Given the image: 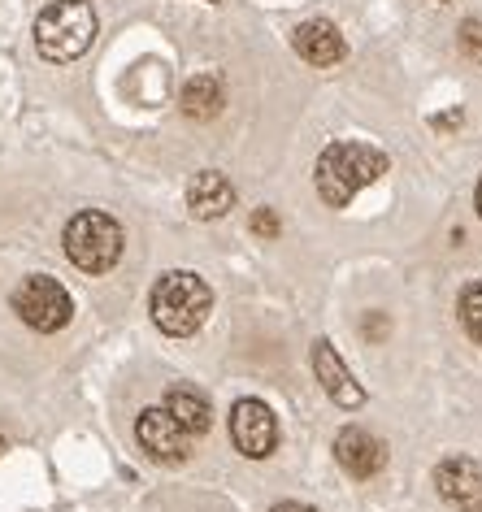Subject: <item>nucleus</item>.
<instances>
[{"label": "nucleus", "mask_w": 482, "mask_h": 512, "mask_svg": "<svg viewBox=\"0 0 482 512\" xmlns=\"http://www.w3.org/2000/svg\"><path fill=\"white\" fill-rule=\"evenodd\" d=\"M383 174H387V157L378 148L357 144V139H335V144L322 148L313 178H317V196L331 209H348L352 196Z\"/></svg>", "instance_id": "1"}, {"label": "nucleus", "mask_w": 482, "mask_h": 512, "mask_svg": "<svg viewBox=\"0 0 482 512\" xmlns=\"http://www.w3.org/2000/svg\"><path fill=\"white\" fill-rule=\"evenodd\" d=\"M148 309H152L157 330H166L174 339H187L205 326V317L213 309V291H209L205 278L192 274V270H170V274L157 278Z\"/></svg>", "instance_id": "2"}, {"label": "nucleus", "mask_w": 482, "mask_h": 512, "mask_svg": "<svg viewBox=\"0 0 482 512\" xmlns=\"http://www.w3.org/2000/svg\"><path fill=\"white\" fill-rule=\"evenodd\" d=\"M96 40V9L92 0H53L35 18V48L44 61H79Z\"/></svg>", "instance_id": "3"}, {"label": "nucleus", "mask_w": 482, "mask_h": 512, "mask_svg": "<svg viewBox=\"0 0 482 512\" xmlns=\"http://www.w3.org/2000/svg\"><path fill=\"white\" fill-rule=\"evenodd\" d=\"M122 243H126L122 226L100 209L74 213L66 226V256L83 274H109L122 261Z\"/></svg>", "instance_id": "4"}, {"label": "nucleus", "mask_w": 482, "mask_h": 512, "mask_svg": "<svg viewBox=\"0 0 482 512\" xmlns=\"http://www.w3.org/2000/svg\"><path fill=\"white\" fill-rule=\"evenodd\" d=\"M14 313H18L31 330H40V335H53V330L70 326L74 304H70V291L61 287L57 278H48V274H31L27 283H22V287L14 291Z\"/></svg>", "instance_id": "5"}, {"label": "nucleus", "mask_w": 482, "mask_h": 512, "mask_svg": "<svg viewBox=\"0 0 482 512\" xmlns=\"http://www.w3.org/2000/svg\"><path fill=\"white\" fill-rule=\"evenodd\" d=\"M135 439L152 460H161V465H183V460L192 456V434H187L166 408H144L135 421Z\"/></svg>", "instance_id": "6"}, {"label": "nucleus", "mask_w": 482, "mask_h": 512, "mask_svg": "<svg viewBox=\"0 0 482 512\" xmlns=\"http://www.w3.org/2000/svg\"><path fill=\"white\" fill-rule=\"evenodd\" d=\"M231 443L248 460H265L278 447V421L265 400H239L231 408Z\"/></svg>", "instance_id": "7"}, {"label": "nucleus", "mask_w": 482, "mask_h": 512, "mask_svg": "<svg viewBox=\"0 0 482 512\" xmlns=\"http://www.w3.org/2000/svg\"><path fill=\"white\" fill-rule=\"evenodd\" d=\"M435 486H439V495L461 512H482V465L478 460H469V456L443 460L435 469Z\"/></svg>", "instance_id": "8"}, {"label": "nucleus", "mask_w": 482, "mask_h": 512, "mask_svg": "<svg viewBox=\"0 0 482 512\" xmlns=\"http://www.w3.org/2000/svg\"><path fill=\"white\" fill-rule=\"evenodd\" d=\"M335 460L344 465L352 478H374L378 469L387 465V447L378 434H370L365 426H344L339 430V439H335Z\"/></svg>", "instance_id": "9"}, {"label": "nucleus", "mask_w": 482, "mask_h": 512, "mask_svg": "<svg viewBox=\"0 0 482 512\" xmlns=\"http://www.w3.org/2000/svg\"><path fill=\"white\" fill-rule=\"evenodd\" d=\"M313 374H317V382H322V391L331 395V400H335L339 408H361V404H365L361 382L348 374L344 356H339L326 339H317V343H313Z\"/></svg>", "instance_id": "10"}, {"label": "nucleus", "mask_w": 482, "mask_h": 512, "mask_svg": "<svg viewBox=\"0 0 482 512\" xmlns=\"http://www.w3.org/2000/svg\"><path fill=\"white\" fill-rule=\"evenodd\" d=\"M291 44H296V53L309 61V66H339L348 53L344 35H339L335 22L326 18H313V22H300L296 35H291Z\"/></svg>", "instance_id": "11"}, {"label": "nucleus", "mask_w": 482, "mask_h": 512, "mask_svg": "<svg viewBox=\"0 0 482 512\" xmlns=\"http://www.w3.org/2000/svg\"><path fill=\"white\" fill-rule=\"evenodd\" d=\"M187 209H192L196 217H205V222H213V217H222V213H231L235 209L231 178L218 174V170H200L192 178V187H187Z\"/></svg>", "instance_id": "12"}, {"label": "nucleus", "mask_w": 482, "mask_h": 512, "mask_svg": "<svg viewBox=\"0 0 482 512\" xmlns=\"http://www.w3.org/2000/svg\"><path fill=\"white\" fill-rule=\"evenodd\" d=\"M161 408H166V413L179 421L192 439H200V434L213 426V404H209V395L196 391V387H170V395H166V404Z\"/></svg>", "instance_id": "13"}, {"label": "nucleus", "mask_w": 482, "mask_h": 512, "mask_svg": "<svg viewBox=\"0 0 482 512\" xmlns=\"http://www.w3.org/2000/svg\"><path fill=\"white\" fill-rule=\"evenodd\" d=\"M179 105L187 118H218L222 105H226V87L218 74H196V79H187L183 83V92H179Z\"/></svg>", "instance_id": "14"}, {"label": "nucleus", "mask_w": 482, "mask_h": 512, "mask_svg": "<svg viewBox=\"0 0 482 512\" xmlns=\"http://www.w3.org/2000/svg\"><path fill=\"white\" fill-rule=\"evenodd\" d=\"M461 326H465V335L482 348V283H469L461 291Z\"/></svg>", "instance_id": "15"}, {"label": "nucleus", "mask_w": 482, "mask_h": 512, "mask_svg": "<svg viewBox=\"0 0 482 512\" xmlns=\"http://www.w3.org/2000/svg\"><path fill=\"white\" fill-rule=\"evenodd\" d=\"M461 53L482 66V22H465L461 27Z\"/></svg>", "instance_id": "16"}, {"label": "nucleus", "mask_w": 482, "mask_h": 512, "mask_svg": "<svg viewBox=\"0 0 482 512\" xmlns=\"http://www.w3.org/2000/svg\"><path fill=\"white\" fill-rule=\"evenodd\" d=\"M278 230H283V226H278L274 209H257V213H252V235H257V239H278Z\"/></svg>", "instance_id": "17"}, {"label": "nucleus", "mask_w": 482, "mask_h": 512, "mask_svg": "<svg viewBox=\"0 0 482 512\" xmlns=\"http://www.w3.org/2000/svg\"><path fill=\"white\" fill-rule=\"evenodd\" d=\"M439 131H452V126H461V109H452V113H443V118H435Z\"/></svg>", "instance_id": "18"}, {"label": "nucleus", "mask_w": 482, "mask_h": 512, "mask_svg": "<svg viewBox=\"0 0 482 512\" xmlns=\"http://www.w3.org/2000/svg\"><path fill=\"white\" fill-rule=\"evenodd\" d=\"M270 512H313L309 504H300V499H283V504H274Z\"/></svg>", "instance_id": "19"}, {"label": "nucleus", "mask_w": 482, "mask_h": 512, "mask_svg": "<svg viewBox=\"0 0 482 512\" xmlns=\"http://www.w3.org/2000/svg\"><path fill=\"white\" fill-rule=\"evenodd\" d=\"M474 200H478V217H482V178H478V196Z\"/></svg>", "instance_id": "20"}, {"label": "nucleus", "mask_w": 482, "mask_h": 512, "mask_svg": "<svg viewBox=\"0 0 482 512\" xmlns=\"http://www.w3.org/2000/svg\"><path fill=\"white\" fill-rule=\"evenodd\" d=\"M209 5H222V0H209Z\"/></svg>", "instance_id": "21"}]
</instances>
